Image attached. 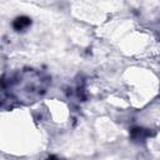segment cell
Returning <instances> with one entry per match:
<instances>
[{
  "instance_id": "6da1fadb",
  "label": "cell",
  "mask_w": 160,
  "mask_h": 160,
  "mask_svg": "<svg viewBox=\"0 0 160 160\" xmlns=\"http://www.w3.org/2000/svg\"><path fill=\"white\" fill-rule=\"evenodd\" d=\"M30 24H31V20H30L28 16H19V18H16V19L14 20L12 26H14V29H15V30L20 31V30L26 29Z\"/></svg>"
},
{
  "instance_id": "7a4b0ae2",
  "label": "cell",
  "mask_w": 160,
  "mask_h": 160,
  "mask_svg": "<svg viewBox=\"0 0 160 160\" xmlns=\"http://www.w3.org/2000/svg\"><path fill=\"white\" fill-rule=\"evenodd\" d=\"M46 160H56V158H55V156H49Z\"/></svg>"
}]
</instances>
